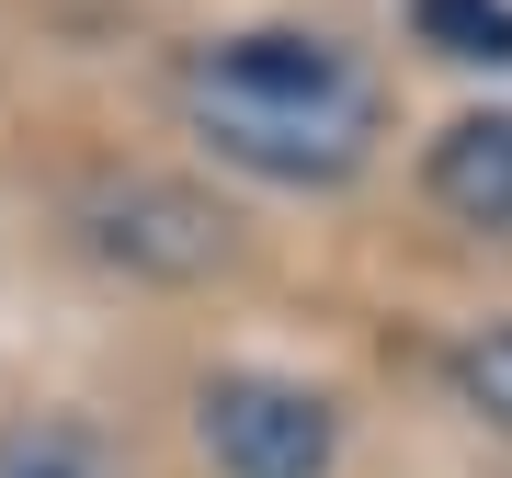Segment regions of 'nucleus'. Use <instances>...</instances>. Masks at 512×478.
Wrapping results in <instances>:
<instances>
[{"instance_id": "f257e3e1", "label": "nucleus", "mask_w": 512, "mask_h": 478, "mask_svg": "<svg viewBox=\"0 0 512 478\" xmlns=\"http://www.w3.org/2000/svg\"><path fill=\"white\" fill-rule=\"evenodd\" d=\"M183 114L217 137V160L274 171V183H342L376 148V80L319 35H228L194 46Z\"/></svg>"}, {"instance_id": "423d86ee", "label": "nucleus", "mask_w": 512, "mask_h": 478, "mask_svg": "<svg viewBox=\"0 0 512 478\" xmlns=\"http://www.w3.org/2000/svg\"><path fill=\"white\" fill-rule=\"evenodd\" d=\"M421 46L444 57H490V69H512V0H410Z\"/></svg>"}, {"instance_id": "7ed1b4c3", "label": "nucleus", "mask_w": 512, "mask_h": 478, "mask_svg": "<svg viewBox=\"0 0 512 478\" xmlns=\"http://www.w3.org/2000/svg\"><path fill=\"white\" fill-rule=\"evenodd\" d=\"M80 239L103 262H137V274H217L228 262V217L183 183H148V171L80 194Z\"/></svg>"}, {"instance_id": "20e7f679", "label": "nucleus", "mask_w": 512, "mask_h": 478, "mask_svg": "<svg viewBox=\"0 0 512 478\" xmlns=\"http://www.w3.org/2000/svg\"><path fill=\"white\" fill-rule=\"evenodd\" d=\"M433 205L467 228H512V114H456V126L433 137Z\"/></svg>"}, {"instance_id": "39448f33", "label": "nucleus", "mask_w": 512, "mask_h": 478, "mask_svg": "<svg viewBox=\"0 0 512 478\" xmlns=\"http://www.w3.org/2000/svg\"><path fill=\"white\" fill-rule=\"evenodd\" d=\"M0 478H126L80 422H12L0 433Z\"/></svg>"}, {"instance_id": "0eeeda50", "label": "nucleus", "mask_w": 512, "mask_h": 478, "mask_svg": "<svg viewBox=\"0 0 512 478\" xmlns=\"http://www.w3.org/2000/svg\"><path fill=\"white\" fill-rule=\"evenodd\" d=\"M456 387H467V399H478V410H490V422L512 433V331L467 342V353H456Z\"/></svg>"}, {"instance_id": "f03ea898", "label": "nucleus", "mask_w": 512, "mask_h": 478, "mask_svg": "<svg viewBox=\"0 0 512 478\" xmlns=\"http://www.w3.org/2000/svg\"><path fill=\"white\" fill-rule=\"evenodd\" d=\"M330 422L319 387H285V376H217L205 387V456L228 478H330Z\"/></svg>"}]
</instances>
